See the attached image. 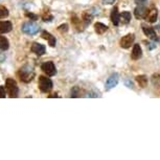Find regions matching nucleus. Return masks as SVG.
Here are the masks:
<instances>
[{"label":"nucleus","mask_w":160,"mask_h":160,"mask_svg":"<svg viewBox=\"0 0 160 160\" xmlns=\"http://www.w3.org/2000/svg\"><path fill=\"white\" fill-rule=\"evenodd\" d=\"M18 77H19L20 81L23 83H29L32 81V78H35V71L34 68L29 65H25L23 67H21L18 71Z\"/></svg>","instance_id":"1"},{"label":"nucleus","mask_w":160,"mask_h":160,"mask_svg":"<svg viewBox=\"0 0 160 160\" xmlns=\"http://www.w3.org/2000/svg\"><path fill=\"white\" fill-rule=\"evenodd\" d=\"M5 89L11 98H18V93H19V88L14 78H7L5 81Z\"/></svg>","instance_id":"2"},{"label":"nucleus","mask_w":160,"mask_h":160,"mask_svg":"<svg viewBox=\"0 0 160 160\" xmlns=\"http://www.w3.org/2000/svg\"><path fill=\"white\" fill-rule=\"evenodd\" d=\"M21 31H22L24 34L28 35V36H34L36 34H38L39 31H40V28L34 22H31V21H28V22H24L21 26Z\"/></svg>","instance_id":"3"},{"label":"nucleus","mask_w":160,"mask_h":160,"mask_svg":"<svg viewBox=\"0 0 160 160\" xmlns=\"http://www.w3.org/2000/svg\"><path fill=\"white\" fill-rule=\"evenodd\" d=\"M52 82H51L50 78H48L46 77H39V88L42 92L44 93H47L49 92L51 89H52Z\"/></svg>","instance_id":"4"},{"label":"nucleus","mask_w":160,"mask_h":160,"mask_svg":"<svg viewBox=\"0 0 160 160\" xmlns=\"http://www.w3.org/2000/svg\"><path fill=\"white\" fill-rule=\"evenodd\" d=\"M41 69L48 75V77H53V75L57 74L56 66H55V64H53V62H51V61L43 63L41 66Z\"/></svg>","instance_id":"5"},{"label":"nucleus","mask_w":160,"mask_h":160,"mask_svg":"<svg viewBox=\"0 0 160 160\" xmlns=\"http://www.w3.org/2000/svg\"><path fill=\"white\" fill-rule=\"evenodd\" d=\"M148 13H149V10L144 7V4H139L134 11L135 17H136L137 19H146L148 16Z\"/></svg>","instance_id":"6"},{"label":"nucleus","mask_w":160,"mask_h":160,"mask_svg":"<svg viewBox=\"0 0 160 160\" xmlns=\"http://www.w3.org/2000/svg\"><path fill=\"white\" fill-rule=\"evenodd\" d=\"M135 40V36L134 34H129L122 38L120 40V46L122 48H129L133 44V42Z\"/></svg>","instance_id":"7"},{"label":"nucleus","mask_w":160,"mask_h":160,"mask_svg":"<svg viewBox=\"0 0 160 160\" xmlns=\"http://www.w3.org/2000/svg\"><path fill=\"white\" fill-rule=\"evenodd\" d=\"M31 50L34 53H36L37 56H43L45 53V51H46V48H45V46L43 44H40V43L35 42V43H32V45Z\"/></svg>","instance_id":"8"},{"label":"nucleus","mask_w":160,"mask_h":160,"mask_svg":"<svg viewBox=\"0 0 160 160\" xmlns=\"http://www.w3.org/2000/svg\"><path fill=\"white\" fill-rule=\"evenodd\" d=\"M117 83H118V75L116 73L111 74L109 78L107 80V82H106V89L113 88V87H115L117 85Z\"/></svg>","instance_id":"9"},{"label":"nucleus","mask_w":160,"mask_h":160,"mask_svg":"<svg viewBox=\"0 0 160 160\" xmlns=\"http://www.w3.org/2000/svg\"><path fill=\"white\" fill-rule=\"evenodd\" d=\"M13 29V24L10 21H0V34H8Z\"/></svg>","instance_id":"10"},{"label":"nucleus","mask_w":160,"mask_h":160,"mask_svg":"<svg viewBox=\"0 0 160 160\" xmlns=\"http://www.w3.org/2000/svg\"><path fill=\"white\" fill-rule=\"evenodd\" d=\"M41 37L43 38V39H45V40H47L48 44H49L51 47H55L56 46L57 40H56V38L50 34V32H48L46 31H43V32H42V34H41Z\"/></svg>","instance_id":"11"},{"label":"nucleus","mask_w":160,"mask_h":160,"mask_svg":"<svg viewBox=\"0 0 160 160\" xmlns=\"http://www.w3.org/2000/svg\"><path fill=\"white\" fill-rule=\"evenodd\" d=\"M142 56V50H141V47L139 44H135L134 47H133L131 57L133 60H139Z\"/></svg>","instance_id":"12"},{"label":"nucleus","mask_w":160,"mask_h":160,"mask_svg":"<svg viewBox=\"0 0 160 160\" xmlns=\"http://www.w3.org/2000/svg\"><path fill=\"white\" fill-rule=\"evenodd\" d=\"M111 21L114 25H118L120 22V17H119V13H118V8L116 7L113 8L112 12H111Z\"/></svg>","instance_id":"13"},{"label":"nucleus","mask_w":160,"mask_h":160,"mask_svg":"<svg viewBox=\"0 0 160 160\" xmlns=\"http://www.w3.org/2000/svg\"><path fill=\"white\" fill-rule=\"evenodd\" d=\"M142 29H143L144 35H146L148 38L152 39V40H157L156 32L154 31V28H146V26H143Z\"/></svg>","instance_id":"14"},{"label":"nucleus","mask_w":160,"mask_h":160,"mask_svg":"<svg viewBox=\"0 0 160 160\" xmlns=\"http://www.w3.org/2000/svg\"><path fill=\"white\" fill-rule=\"evenodd\" d=\"M94 29H95V32L98 35H102L104 32H106L108 31V26L105 25V24H102L101 22H98L94 24Z\"/></svg>","instance_id":"15"},{"label":"nucleus","mask_w":160,"mask_h":160,"mask_svg":"<svg viewBox=\"0 0 160 160\" xmlns=\"http://www.w3.org/2000/svg\"><path fill=\"white\" fill-rule=\"evenodd\" d=\"M157 16H158V12H157L156 8H152L151 11H149V13H148V16H147L146 19L149 21V22L153 23V22H156Z\"/></svg>","instance_id":"16"},{"label":"nucleus","mask_w":160,"mask_h":160,"mask_svg":"<svg viewBox=\"0 0 160 160\" xmlns=\"http://www.w3.org/2000/svg\"><path fill=\"white\" fill-rule=\"evenodd\" d=\"M10 48V42L5 37L0 35V49L1 50H8Z\"/></svg>","instance_id":"17"},{"label":"nucleus","mask_w":160,"mask_h":160,"mask_svg":"<svg viewBox=\"0 0 160 160\" xmlns=\"http://www.w3.org/2000/svg\"><path fill=\"white\" fill-rule=\"evenodd\" d=\"M119 17H120V21H122L123 24H128L130 21H131V18H132L130 12H122V13L119 15Z\"/></svg>","instance_id":"18"},{"label":"nucleus","mask_w":160,"mask_h":160,"mask_svg":"<svg viewBox=\"0 0 160 160\" xmlns=\"http://www.w3.org/2000/svg\"><path fill=\"white\" fill-rule=\"evenodd\" d=\"M136 81L139 84V86L142 87V88H144L148 84V78L146 75H138V77H136Z\"/></svg>","instance_id":"19"},{"label":"nucleus","mask_w":160,"mask_h":160,"mask_svg":"<svg viewBox=\"0 0 160 160\" xmlns=\"http://www.w3.org/2000/svg\"><path fill=\"white\" fill-rule=\"evenodd\" d=\"M83 22L85 23V26L89 25L90 23L92 22V15H90L88 12L83 14Z\"/></svg>","instance_id":"20"},{"label":"nucleus","mask_w":160,"mask_h":160,"mask_svg":"<svg viewBox=\"0 0 160 160\" xmlns=\"http://www.w3.org/2000/svg\"><path fill=\"white\" fill-rule=\"evenodd\" d=\"M8 10L4 5H0V19H5L7 17H8Z\"/></svg>","instance_id":"21"},{"label":"nucleus","mask_w":160,"mask_h":160,"mask_svg":"<svg viewBox=\"0 0 160 160\" xmlns=\"http://www.w3.org/2000/svg\"><path fill=\"white\" fill-rule=\"evenodd\" d=\"M71 22L73 23V25L77 28L78 31H82V28H81V26H80V24H81V20L78 19V18L77 16H73L71 18Z\"/></svg>","instance_id":"22"},{"label":"nucleus","mask_w":160,"mask_h":160,"mask_svg":"<svg viewBox=\"0 0 160 160\" xmlns=\"http://www.w3.org/2000/svg\"><path fill=\"white\" fill-rule=\"evenodd\" d=\"M42 19H43V21H45V22H49V21L53 19V17H52V15H50L49 12H44L43 15H42Z\"/></svg>","instance_id":"23"},{"label":"nucleus","mask_w":160,"mask_h":160,"mask_svg":"<svg viewBox=\"0 0 160 160\" xmlns=\"http://www.w3.org/2000/svg\"><path fill=\"white\" fill-rule=\"evenodd\" d=\"M80 96V89L78 87H73L71 90V98H78Z\"/></svg>","instance_id":"24"},{"label":"nucleus","mask_w":160,"mask_h":160,"mask_svg":"<svg viewBox=\"0 0 160 160\" xmlns=\"http://www.w3.org/2000/svg\"><path fill=\"white\" fill-rule=\"evenodd\" d=\"M25 16L28 17V19L34 20V21L38 20V18H39L38 15H35V14H32V13H29V12H26V13H25Z\"/></svg>","instance_id":"25"},{"label":"nucleus","mask_w":160,"mask_h":160,"mask_svg":"<svg viewBox=\"0 0 160 160\" xmlns=\"http://www.w3.org/2000/svg\"><path fill=\"white\" fill-rule=\"evenodd\" d=\"M58 31L60 32H66L68 31V25L67 24H62V25H60L58 28Z\"/></svg>","instance_id":"26"},{"label":"nucleus","mask_w":160,"mask_h":160,"mask_svg":"<svg viewBox=\"0 0 160 160\" xmlns=\"http://www.w3.org/2000/svg\"><path fill=\"white\" fill-rule=\"evenodd\" d=\"M5 89L3 86H0V98H4L7 96V92H5Z\"/></svg>","instance_id":"27"},{"label":"nucleus","mask_w":160,"mask_h":160,"mask_svg":"<svg viewBox=\"0 0 160 160\" xmlns=\"http://www.w3.org/2000/svg\"><path fill=\"white\" fill-rule=\"evenodd\" d=\"M2 51L3 50L0 49V63H2L5 60V56H4V53H2Z\"/></svg>","instance_id":"28"},{"label":"nucleus","mask_w":160,"mask_h":160,"mask_svg":"<svg viewBox=\"0 0 160 160\" xmlns=\"http://www.w3.org/2000/svg\"><path fill=\"white\" fill-rule=\"evenodd\" d=\"M105 4H113L115 2V0H102Z\"/></svg>","instance_id":"29"},{"label":"nucleus","mask_w":160,"mask_h":160,"mask_svg":"<svg viewBox=\"0 0 160 160\" xmlns=\"http://www.w3.org/2000/svg\"><path fill=\"white\" fill-rule=\"evenodd\" d=\"M147 1H148V0H135V3H137L138 5H139V4H144Z\"/></svg>","instance_id":"30"},{"label":"nucleus","mask_w":160,"mask_h":160,"mask_svg":"<svg viewBox=\"0 0 160 160\" xmlns=\"http://www.w3.org/2000/svg\"><path fill=\"white\" fill-rule=\"evenodd\" d=\"M49 98H59V95L57 94V93H53V94L49 95Z\"/></svg>","instance_id":"31"}]
</instances>
